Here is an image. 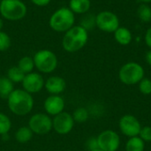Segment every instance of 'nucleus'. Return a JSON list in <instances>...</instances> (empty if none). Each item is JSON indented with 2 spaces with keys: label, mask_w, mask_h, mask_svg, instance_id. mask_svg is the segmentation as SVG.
<instances>
[{
  "label": "nucleus",
  "mask_w": 151,
  "mask_h": 151,
  "mask_svg": "<svg viewBox=\"0 0 151 151\" xmlns=\"http://www.w3.org/2000/svg\"><path fill=\"white\" fill-rule=\"evenodd\" d=\"M34 98L23 88H16L7 98V105L12 113L17 116H26L34 108Z\"/></svg>",
  "instance_id": "1"
},
{
  "label": "nucleus",
  "mask_w": 151,
  "mask_h": 151,
  "mask_svg": "<svg viewBox=\"0 0 151 151\" xmlns=\"http://www.w3.org/2000/svg\"><path fill=\"white\" fill-rule=\"evenodd\" d=\"M88 40V31L81 26H73L65 33L62 39V47L67 52H77L84 48Z\"/></svg>",
  "instance_id": "2"
},
{
  "label": "nucleus",
  "mask_w": 151,
  "mask_h": 151,
  "mask_svg": "<svg viewBox=\"0 0 151 151\" xmlns=\"http://www.w3.org/2000/svg\"><path fill=\"white\" fill-rule=\"evenodd\" d=\"M75 16L69 7H61L50 16L49 25L50 28L58 33H65L74 26Z\"/></svg>",
  "instance_id": "3"
},
{
  "label": "nucleus",
  "mask_w": 151,
  "mask_h": 151,
  "mask_svg": "<svg viewBox=\"0 0 151 151\" xmlns=\"http://www.w3.org/2000/svg\"><path fill=\"white\" fill-rule=\"evenodd\" d=\"M27 12L26 4L21 0H2L0 3V14L9 21L22 19Z\"/></svg>",
  "instance_id": "4"
},
{
  "label": "nucleus",
  "mask_w": 151,
  "mask_h": 151,
  "mask_svg": "<svg viewBox=\"0 0 151 151\" xmlns=\"http://www.w3.org/2000/svg\"><path fill=\"white\" fill-rule=\"evenodd\" d=\"M35 67L42 73H53L58 64L57 55L50 50H40L33 57Z\"/></svg>",
  "instance_id": "5"
},
{
  "label": "nucleus",
  "mask_w": 151,
  "mask_h": 151,
  "mask_svg": "<svg viewBox=\"0 0 151 151\" xmlns=\"http://www.w3.org/2000/svg\"><path fill=\"white\" fill-rule=\"evenodd\" d=\"M119 78L126 85L138 84L144 78V69L136 62H128L119 69Z\"/></svg>",
  "instance_id": "6"
},
{
  "label": "nucleus",
  "mask_w": 151,
  "mask_h": 151,
  "mask_svg": "<svg viewBox=\"0 0 151 151\" xmlns=\"http://www.w3.org/2000/svg\"><path fill=\"white\" fill-rule=\"evenodd\" d=\"M28 127L35 134H47L52 130V119L47 113H35L30 117Z\"/></svg>",
  "instance_id": "7"
},
{
  "label": "nucleus",
  "mask_w": 151,
  "mask_h": 151,
  "mask_svg": "<svg viewBox=\"0 0 151 151\" xmlns=\"http://www.w3.org/2000/svg\"><path fill=\"white\" fill-rule=\"evenodd\" d=\"M96 26L104 32L114 33L119 27V19L112 12L103 11L96 16Z\"/></svg>",
  "instance_id": "8"
},
{
  "label": "nucleus",
  "mask_w": 151,
  "mask_h": 151,
  "mask_svg": "<svg viewBox=\"0 0 151 151\" xmlns=\"http://www.w3.org/2000/svg\"><path fill=\"white\" fill-rule=\"evenodd\" d=\"M98 149L102 151H117L120 146V138L113 130H104L96 137Z\"/></svg>",
  "instance_id": "9"
},
{
  "label": "nucleus",
  "mask_w": 151,
  "mask_h": 151,
  "mask_svg": "<svg viewBox=\"0 0 151 151\" xmlns=\"http://www.w3.org/2000/svg\"><path fill=\"white\" fill-rule=\"evenodd\" d=\"M74 123L73 115L66 111H63L54 116L52 119V129L58 134L65 135L73 130Z\"/></svg>",
  "instance_id": "10"
},
{
  "label": "nucleus",
  "mask_w": 151,
  "mask_h": 151,
  "mask_svg": "<svg viewBox=\"0 0 151 151\" xmlns=\"http://www.w3.org/2000/svg\"><path fill=\"white\" fill-rule=\"evenodd\" d=\"M119 127L121 133L129 138L139 136L140 131L142 129L140 121L134 116L130 114L124 115L120 118Z\"/></svg>",
  "instance_id": "11"
},
{
  "label": "nucleus",
  "mask_w": 151,
  "mask_h": 151,
  "mask_svg": "<svg viewBox=\"0 0 151 151\" xmlns=\"http://www.w3.org/2000/svg\"><path fill=\"white\" fill-rule=\"evenodd\" d=\"M44 83L45 81L42 75L35 72L26 74L21 82L23 89L31 95L40 92L44 88Z\"/></svg>",
  "instance_id": "12"
},
{
  "label": "nucleus",
  "mask_w": 151,
  "mask_h": 151,
  "mask_svg": "<svg viewBox=\"0 0 151 151\" xmlns=\"http://www.w3.org/2000/svg\"><path fill=\"white\" fill-rule=\"evenodd\" d=\"M65 105V100L59 95H50L43 103V108L46 113L50 116H56L63 112Z\"/></svg>",
  "instance_id": "13"
},
{
  "label": "nucleus",
  "mask_w": 151,
  "mask_h": 151,
  "mask_svg": "<svg viewBox=\"0 0 151 151\" xmlns=\"http://www.w3.org/2000/svg\"><path fill=\"white\" fill-rule=\"evenodd\" d=\"M46 91L50 95H60L66 88V82L64 78L60 76H50L44 83Z\"/></svg>",
  "instance_id": "14"
},
{
  "label": "nucleus",
  "mask_w": 151,
  "mask_h": 151,
  "mask_svg": "<svg viewBox=\"0 0 151 151\" xmlns=\"http://www.w3.org/2000/svg\"><path fill=\"white\" fill-rule=\"evenodd\" d=\"M91 6L90 0H70L69 9L75 14H83L89 11Z\"/></svg>",
  "instance_id": "15"
},
{
  "label": "nucleus",
  "mask_w": 151,
  "mask_h": 151,
  "mask_svg": "<svg viewBox=\"0 0 151 151\" xmlns=\"http://www.w3.org/2000/svg\"><path fill=\"white\" fill-rule=\"evenodd\" d=\"M114 38L120 45H128L133 39L131 31L124 27H119L114 32Z\"/></svg>",
  "instance_id": "16"
},
{
  "label": "nucleus",
  "mask_w": 151,
  "mask_h": 151,
  "mask_svg": "<svg viewBox=\"0 0 151 151\" xmlns=\"http://www.w3.org/2000/svg\"><path fill=\"white\" fill-rule=\"evenodd\" d=\"M13 84L14 83L12 82L6 76L0 77V97L7 99L15 89Z\"/></svg>",
  "instance_id": "17"
},
{
  "label": "nucleus",
  "mask_w": 151,
  "mask_h": 151,
  "mask_svg": "<svg viewBox=\"0 0 151 151\" xmlns=\"http://www.w3.org/2000/svg\"><path fill=\"white\" fill-rule=\"evenodd\" d=\"M34 133L31 131V129L27 127H21L17 129L16 133H15V139L18 142L23 144V143H27L29 141H31V139L33 138Z\"/></svg>",
  "instance_id": "18"
},
{
  "label": "nucleus",
  "mask_w": 151,
  "mask_h": 151,
  "mask_svg": "<svg viewBox=\"0 0 151 151\" xmlns=\"http://www.w3.org/2000/svg\"><path fill=\"white\" fill-rule=\"evenodd\" d=\"M145 142H143L139 136L131 137L127 142L126 151H144Z\"/></svg>",
  "instance_id": "19"
},
{
  "label": "nucleus",
  "mask_w": 151,
  "mask_h": 151,
  "mask_svg": "<svg viewBox=\"0 0 151 151\" xmlns=\"http://www.w3.org/2000/svg\"><path fill=\"white\" fill-rule=\"evenodd\" d=\"M17 66L25 74H27V73H30L33 72V70L35 68V62H34L33 58L28 57V56H25L19 60Z\"/></svg>",
  "instance_id": "20"
},
{
  "label": "nucleus",
  "mask_w": 151,
  "mask_h": 151,
  "mask_svg": "<svg viewBox=\"0 0 151 151\" xmlns=\"http://www.w3.org/2000/svg\"><path fill=\"white\" fill-rule=\"evenodd\" d=\"M25 75L26 74L16 65V66H12L8 69L6 77L13 83H21Z\"/></svg>",
  "instance_id": "21"
},
{
  "label": "nucleus",
  "mask_w": 151,
  "mask_h": 151,
  "mask_svg": "<svg viewBox=\"0 0 151 151\" xmlns=\"http://www.w3.org/2000/svg\"><path fill=\"white\" fill-rule=\"evenodd\" d=\"M137 15L139 19L143 22H150L151 21V8L146 4H142L139 6L137 10Z\"/></svg>",
  "instance_id": "22"
},
{
  "label": "nucleus",
  "mask_w": 151,
  "mask_h": 151,
  "mask_svg": "<svg viewBox=\"0 0 151 151\" xmlns=\"http://www.w3.org/2000/svg\"><path fill=\"white\" fill-rule=\"evenodd\" d=\"M72 115H73L74 122H77V123H80V124L86 122L88 119V117H89L88 110L86 108H84V107L77 108L73 111V113Z\"/></svg>",
  "instance_id": "23"
},
{
  "label": "nucleus",
  "mask_w": 151,
  "mask_h": 151,
  "mask_svg": "<svg viewBox=\"0 0 151 151\" xmlns=\"http://www.w3.org/2000/svg\"><path fill=\"white\" fill-rule=\"evenodd\" d=\"M12 128V121L10 118L3 113L0 112V135L8 134Z\"/></svg>",
  "instance_id": "24"
},
{
  "label": "nucleus",
  "mask_w": 151,
  "mask_h": 151,
  "mask_svg": "<svg viewBox=\"0 0 151 151\" xmlns=\"http://www.w3.org/2000/svg\"><path fill=\"white\" fill-rule=\"evenodd\" d=\"M83 28H85L87 31L91 30L96 26V16H93L91 14H88L84 16L81 21V25Z\"/></svg>",
  "instance_id": "25"
},
{
  "label": "nucleus",
  "mask_w": 151,
  "mask_h": 151,
  "mask_svg": "<svg viewBox=\"0 0 151 151\" xmlns=\"http://www.w3.org/2000/svg\"><path fill=\"white\" fill-rule=\"evenodd\" d=\"M11 38L9 35L4 31H0V51H5L11 47Z\"/></svg>",
  "instance_id": "26"
},
{
  "label": "nucleus",
  "mask_w": 151,
  "mask_h": 151,
  "mask_svg": "<svg viewBox=\"0 0 151 151\" xmlns=\"http://www.w3.org/2000/svg\"><path fill=\"white\" fill-rule=\"evenodd\" d=\"M139 90L142 94L149 96L151 94V80L149 78H143L139 83Z\"/></svg>",
  "instance_id": "27"
},
{
  "label": "nucleus",
  "mask_w": 151,
  "mask_h": 151,
  "mask_svg": "<svg viewBox=\"0 0 151 151\" xmlns=\"http://www.w3.org/2000/svg\"><path fill=\"white\" fill-rule=\"evenodd\" d=\"M139 137L146 142H151V127L146 126L142 127L140 134H139Z\"/></svg>",
  "instance_id": "28"
},
{
  "label": "nucleus",
  "mask_w": 151,
  "mask_h": 151,
  "mask_svg": "<svg viewBox=\"0 0 151 151\" xmlns=\"http://www.w3.org/2000/svg\"><path fill=\"white\" fill-rule=\"evenodd\" d=\"M87 148L88 151L94 150H97L98 149V144H97V139L96 137H91L87 141Z\"/></svg>",
  "instance_id": "29"
},
{
  "label": "nucleus",
  "mask_w": 151,
  "mask_h": 151,
  "mask_svg": "<svg viewBox=\"0 0 151 151\" xmlns=\"http://www.w3.org/2000/svg\"><path fill=\"white\" fill-rule=\"evenodd\" d=\"M30 1H31L35 5L42 7V6H46V5H48V4L50 3L51 0H30Z\"/></svg>",
  "instance_id": "30"
},
{
  "label": "nucleus",
  "mask_w": 151,
  "mask_h": 151,
  "mask_svg": "<svg viewBox=\"0 0 151 151\" xmlns=\"http://www.w3.org/2000/svg\"><path fill=\"white\" fill-rule=\"evenodd\" d=\"M145 42L148 45V47H150L151 50V27H150L145 35Z\"/></svg>",
  "instance_id": "31"
},
{
  "label": "nucleus",
  "mask_w": 151,
  "mask_h": 151,
  "mask_svg": "<svg viewBox=\"0 0 151 151\" xmlns=\"http://www.w3.org/2000/svg\"><path fill=\"white\" fill-rule=\"evenodd\" d=\"M145 58H146L147 63L151 66V50L147 52V54H146V56H145Z\"/></svg>",
  "instance_id": "32"
},
{
  "label": "nucleus",
  "mask_w": 151,
  "mask_h": 151,
  "mask_svg": "<svg viewBox=\"0 0 151 151\" xmlns=\"http://www.w3.org/2000/svg\"><path fill=\"white\" fill-rule=\"evenodd\" d=\"M3 27H4V21H3V19L0 18V31H2Z\"/></svg>",
  "instance_id": "33"
},
{
  "label": "nucleus",
  "mask_w": 151,
  "mask_h": 151,
  "mask_svg": "<svg viewBox=\"0 0 151 151\" xmlns=\"http://www.w3.org/2000/svg\"><path fill=\"white\" fill-rule=\"evenodd\" d=\"M141 2H142L143 4H148V3H150L151 0H140Z\"/></svg>",
  "instance_id": "34"
},
{
  "label": "nucleus",
  "mask_w": 151,
  "mask_h": 151,
  "mask_svg": "<svg viewBox=\"0 0 151 151\" xmlns=\"http://www.w3.org/2000/svg\"><path fill=\"white\" fill-rule=\"evenodd\" d=\"M91 151H102V150H100L99 149H97V150H91Z\"/></svg>",
  "instance_id": "35"
},
{
  "label": "nucleus",
  "mask_w": 151,
  "mask_h": 151,
  "mask_svg": "<svg viewBox=\"0 0 151 151\" xmlns=\"http://www.w3.org/2000/svg\"><path fill=\"white\" fill-rule=\"evenodd\" d=\"M1 1H2V0H0V3H1Z\"/></svg>",
  "instance_id": "36"
}]
</instances>
